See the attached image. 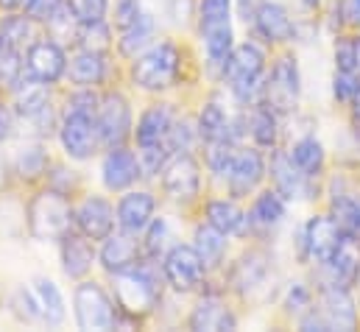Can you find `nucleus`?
Masks as SVG:
<instances>
[{
	"mask_svg": "<svg viewBox=\"0 0 360 332\" xmlns=\"http://www.w3.org/2000/svg\"><path fill=\"white\" fill-rule=\"evenodd\" d=\"M195 129H198V140L201 143H215V140H224V137H232L229 132V115L226 109L218 103V101H207L198 112V120H195ZM235 140V137H232ZM238 143V140H235Z\"/></svg>",
	"mask_w": 360,
	"mask_h": 332,
	"instance_id": "nucleus-34",
	"label": "nucleus"
},
{
	"mask_svg": "<svg viewBox=\"0 0 360 332\" xmlns=\"http://www.w3.org/2000/svg\"><path fill=\"white\" fill-rule=\"evenodd\" d=\"M154 37H157V17L143 11L137 17L134 25H129L126 31H120V39H117V53L123 59H137L143 51H148L154 45Z\"/></svg>",
	"mask_w": 360,
	"mask_h": 332,
	"instance_id": "nucleus-27",
	"label": "nucleus"
},
{
	"mask_svg": "<svg viewBox=\"0 0 360 332\" xmlns=\"http://www.w3.org/2000/svg\"><path fill=\"white\" fill-rule=\"evenodd\" d=\"M65 8V0H28V6L22 8L34 23H51L59 11Z\"/></svg>",
	"mask_w": 360,
	"mask_h": 332,
	"instance_id": "nucleus-48",
	"label": "nucleus"
},
{
	"mask_svg": "<svg viewBox=\"0 0 360 332\" xmlns=\"http://www.w3.org/2000/svg\"><path fill=\"white\" fill-rule=\"evenodd\" d=\"M51 170V157L45 151V146L34 143V146H22L14 157V173L22 179V181H39L45 179Z\"/></svg>",
	"mask_w": 360,
	"mask_h": 332,
	"instance_id": "nucleus-37",
	"label": "nucleus"
},
{
	"mask_svg": "<svg viewBox=\"0 0 360 332\" xmlns=\"http://www.w3.org/2000/svg\"><path fill=\"white\" fill-rule=\"evenodd\" d=\"M193 246L201 254V260L207 262V268L212 271V268H218V265L224 262V257H226V235L218 232L215 226H210V224L204 221V224L195 226V232H193Z\"/></svg>",
	"mask_w": 360,
	"mask_h": 332,
	"instance_id": "nucleus-36",
	"label": "nucleus"
},
{
	"mask_svg": "<svg viewBox=\"0 0 360 332\" xmlns=\"http://www.w3.org/2000/svg\"><path fill=\"white\" fill-rule=\"evenodd\" d=\"M347 17L349 23L360 25V0H347Z\"/></svg>",
	"mask_w": 360,
	"mask_h": 332,
	"instance_id": "nucleus-54",
	"label": "nucleus"
},
{
	"mask_svg": "<svg viewBox=\"0 0 360 332\" xmlns=\"http://www.w3.org/2000/svg\"><path fill=\"white\" fill-rule=\"evenodd\" d=\"M358 53H360V42H358Z\"/></svg>",
	"mask_w": 360,
	"mask_h": 332,
	"instance_id": "nucleus-60",
	"label": "nucleus"
},
{
	"mask_svg": "<svg viewBox=\"0 0 360 332\" xmlns=\"http://www.w3.org/2000/svg\"><path fill=\"white\" fill-rule=\"evenodd\" d=\"M14 137V109L0 101V143Z\"/></svg>",
	"mask_w": 360,
	"mask_h": 332,
	"instance_id": "nucleus-52",
	"label": "nucleus"
},
{
	"mask_svg": "<svg viewBox=\"0 0 360 332\" xmlns=\"http://www.w3.org/2000/svg\"><path fill=\"white\" fill-rule=\"evenodd\" d=\"M249 132L255 137V143L260 148H274L279 140V115L271 109L266 101L252 103V115H249Z\"/></svg>",
	"mask_w": 360,
	"mask_h": 332,
	"instance_id": "nucleus-35",
	"label": "nucleus"
},
{
	"mask_svg": "<svg viewBox=\"0 0 360 332\" xmlns=\"http://www.w3.org/2000/svg\"><path fill=\"white\" fill-rule=\"evenodd\" d=\"M112 293L120 316L131 321L148 319L162 302V282L154 271V260H140L134 268L112 274Z\"/></svg>",
	"mask_w": 360,
	"mask_h": 332,
	"instance_id": "nucleus-1",
	"label": "nucleus"
},
{
	"mask_svg": "<svg viewBox=\"0 0 360 332\" xmlns=\"http://www.w3.org/2000/svg\"><path fill=\"white\" fill-rule=\"evenodd\" d=\"M288 157H290V162L296 165V170H299L302 176H307V179H316V176L324 170V160H327L324 146H321L313 134L299 137V140L290 146Z\"/></svg>",
	"mask_w": 360,
	"mask_h": 332,
	"instance_id": "nucleus-31",
	"label": "nucleus"
},
{
	"mask_svg": "<svg viewBox=\"0 0 360 332\" xmlns=\"http://www.w3.org/2000/svg\"><path fill=\"white\" fill-rule=\"evenodd\" d=\"M221 76L240 103L252 106L257 103V95H263V87H266V53L255 42L235 45Z\"/></svg>",
	"mask_w": 360,
	"mask_h": 332,
	"instance_id": "nucleus-4",
	"label": "nucleus"
},
{
	"mask_svg": "<svg viewBox=\"0 0 360 332\" xmlns=\"http://www.w3.org/2000/svg\"><path fill=\"white\" fill-rule=\"evenodd\" d=\"M335 70L338 73H358L360 70V53L355 39H338V45H335Z\"/></svg>",
	"mask_w": 360,
	"mask_h": 332,
	"instance_id": "nucleus-45",
	"label": "nucleus"
},
{
	"mask_svg": "<svg viewBox=\"0 0 360 332\" xmlns=\"http://www.w3.org/2000/svg\"><path fill=\"white\" fill-rule=\"evenodd\" d=\"M98 260H101L103 271L112 276V274H120L126 268H134L146 257H143V243L137 241V235H129V232H117L115 235L112 232L103 241L101 251H98Z\"/></svg>",
	"mask_w": 360,
	"mask_h": 332,
	"instance_id": "nucleus-18",
	"label": "nucleus"
},
{
	"mask_svg": "<svg viewBox=\"0 0 360 332\" xmlns=\"http://www.w3.org/2000/svg\"><path fill=\"white\" fill-rule=\"evenodd\" d=\"M31 293H34V302H37V310H39L42 324H48V327L65 324L68 307H65V296H62V290H59V285L53 279L37 276L31 282Z\"/></svg>",
	"mask_w": 360,
	"mask_h": 332,
	"instance_id": "nucleus-26",
	"label": "nucleus"
},
{
	"mask_svg": "<svg viewBox=\"0 0 360 332\" xmlns=\"http://www.w3.org/2000/svg\"><path fill=\"white\" fill-rule=\"evenodd\" d=\"M358 89H360L358 73H335V82H333V95H335V101L352 103L355 95H358Z\"/></svg>",
	"mask_w": 360,
	"mask_h": 332,
	"instance_id": "nucleus-49",
	"label": "nucleus"
},
{
	"mask_svg": "<svg viewBox=\"0 0 360 332\" xmlns=\"http://www.w3.org/2000/svg\"><path fill=\"white\" fill-rule=\"evenodd\" d=\"M207 262L195 251L193 243H176L162 257V279L176 293H193L207 279Z\"/></svg>",
	"mask_w": 360,
	"mask_h": 332,
	"instance_id": "nucleus-6",
	"label": "nucleus"
},
{
	"mask_svg": "<svg viewBox=\"0 0 360 332\" xmlns=\"http://www.w3.org/2000/svg\"><path fill=\"white\" fill-rule=\"evenodd\" d=\"M73 313H76L79 330H115L117 319H120L115 299H109L103 285H98L95 279H82L76 285V290H73Z\"/></svg>",
	"mask_w": 360,
	"mask_h": 332,
	"instance_id": "nucleus-5",
	"label": "nucleus"
},
{
	"mask_svg": "<svg viewBox=\"0 0 360 332\" xmlns=\"http://www.w3.org/2000/svg\"><path fill=\"white\" fill-rule=\"evenodd\" d=\"M76 226V207L70 204L68 193L53 187L39 190L28 201V232L39 243H59Z\"/></svg>",
	"mask_w": 360,
	"mask_h": 332,
	"instance_id": "nucleus-3",
	"label": "nucleus"
},
{
	"mask_svg": "<svg viewBox=\"0 0 360 332\" xmlns=\"http://www.w3.org/2000/svg\"><path fill=\"white\" fill-rule=\"evenodd\" d=\"M302 95V76H299V65L290 53H282L274 59L271 73L266 76L263 87V101L269 103L276 115H288L296 101Z\"/></svg>",
	"mask_w": 360,
	"mask_h": 332,
	"instance_id": "nucleus-8",
	"label": "nucleus"
},
{
	"mask_svg": "<svg viewBox=\"0 0 360 332\" xmlns=\"http://www.w3.org/2000/svg\"><path fill=\"white\" fill-rule=\"evenodd\" d=\"M246 215H249V226L252 229H274V226H279L282 218H285V196H279L276 190H263L255 198V204H252V210Z\"/></svg>",
	"mask_w": 360,
	"mask_h": 332,
	"instance_id": "nucleus-32",
	"label": "nucleus"
},
{
	"mask_svg": "<svg viewBox=\"0 0 360 332\" xmlns=\"http://www.w3.org/2000/svg\"><path fill=\"white\" fill-rule=\"evenodd\" d=\"M299 3H302L304 8H316V6H319V0H299Z\"/></svg>",
	"mask_w": 360,
	"mask_h": 332,
	"instance_id": "nucleus-58",
	"label": "nucleus"
},
{
	"mask_svg": "<svg viewBox=\"0 0 360 332\" xmlns=\"http://www.w3.org/2000/svg\"><path fill=\"white\" fill-rule=\"evenodd\" d=\"M255 31L266 42H290L296 37V23L290 20V11L282 3L266 0L255 14Z\"/></svg>",
	"mask_w": 360,
	"mask_h": 332,
	"instance_id": "nucleus-22",
	"label": "nucleus"
},
{
	"mask_svg": "<svg viewBox=\"0 0 360 332\" xmlns=\"http://www.w3.org/2000/svg\"><path fill=\"white\" fill-rule=\"evenodd\" d=\"M190 330H235L238 319L218 293H204L187 319Z\"/></svg>",
	"mask_w": 360,
	"mask_h": 332,
	"instance_id": "nucleus-23",
	"label": "nucleus"
},
{
	"mask_svg": "<svg viewBox=\"0 0 360 332\" xmlns=\"http://www.w3.org/2000/svg\"><path fill=\"white\" fill-rule=\"evenodd\" d=\"M3 48H6V45H3V42H0V53H3Z\"/></svg>",
	"mask_w": 360,
	"mask_h": 332,
	"instance_id": "nucleus-59",
	"label": "nucleus"
},
{
	"mask_svg": "<svg viewBox=\"0 0 360 332\" xmlns=\"http://www.w3.org/2000/svg\"><path fill=\"white\" fill-rule=\"evenodd\" d=\"M6 181H8V165H6V160H3V154H0V193H3Z\"/></svg>",
	"mask_w": 360,
	"mask_h": 332,
	"instance_id": "nucleus-56",
	"label": "nucleus"
},
{
	"mask_svg": "<svg viewBox=\"0 0 360 332\" xmlns=\"http://www.w3.org/2000/svg\"><path fill=\"white\" fill-rule=\"evenodd\" d=\"M68 79L73 87H98L106 79V53H95V51H79L70 62H68Z\"/></svg>",
	"mask_w": 360,
	"mask_h": 332,
	"instance_id": "nucleus-28",
	"label": "nucleus"
},
{
	"mask_svg": "<svg viewBox=\"0 0 360 332\" xmlns=\"http://www.w3.org/2000/svg\"><path fill=\"white\" fill-rule=\"evenodd\" d=\"M25 6H28V0H0L3 11H22Z\"/></svg>",
	"mask_w": 360,
	"mask_h": 332,
	"instance_id": "nucleus-55",
	"label": "nucleus"
},
{
	"mask_svg": "<svg viewBox=\"0 0 360 332\" xmlns=\"http://www.w3.org/2000/svg\"><path fill=\"white\" fill-rule=\"evenodd\" d=\"M271 181H274V190H276L279 196H285V198H299V196L307 193V181H310V179L296 170V165L290 162L288 154L276 151L274 160H271Z\"/></svg>",
	"mask_w": 360,
	"mask_h": 332,
	"instance_id": "nucleus-30",
	"label": "nucleus"
},
{
	"mask_svg": "<svg viewBox=\"0 0 360 332\" xmlns=\"http://www.w3.org/2000/svg\"><path fill=\"white\" fill-rule=\"evenodd\" d=\"M143 14L140 0H115V11H112V23L117 31H126L129 25L137 23V17Z\"/></svg>",
	"mask_w": 360,
	"mask_h": 332,
	"instance_id": "nucleus-46",
	"label": "nucleus"
},
{
	"mask_svg": "<svg viewBox=\"0 0 360 332\" xmlns=\"http://www.w3.org/2000/svg\"><path fill=\"white\" fill-rule=\"evenodd\" d=\"M146 241H143V257L146 260H160L165 257V246H168V221L165 218H154L146 226Z\"/></svg>",
	"mask_w": 360,
	"mask_h": 332,
	"instance_id": "nucleus-42",
	"label": "nucleus"
},
{
	"mask_svg": "<svg viewBox=\"0 0 360 332\" xmlns=\"http://www.w3.org/2000/svg\"><path fill=\"white\" fill-rule=\"evenodd\" d=\"M266 176V160L257 148H238L235 154V162L232 170L226 176V187H229V196L238 201V198H249L260 181Z\"/></svg>",
	"mask_w": 360,
	"mask_h": 332,
	"instance_id": "nucleus-16",
	"label": "nucleus"
},
{
	"mask_svg": "<svg viewBox=\"0 0 360 332\" xmlns=\"http://www.w3.org/2000/svg\"><path fill=\"white\" fill-rule=\"evenodd\" d=\"M333 218L338 221V226L347 235L360 238V196H352V193L335 196L333 198Z\"/></svg>",
	"mask_w": 360,
	"mask_h": 332,
	"instance_id": "nucleus-39",
	"label": "nucleus"
},
{
	"mask_svg": "<svg viewBox=\"0 0 360 332\" xmlns=\"http://www.w3.org/2000/svg\"><path fill=\"white\" fill-rule=\"evenodd\" d=\"M76 42H79L84 51L109 53V48H112V28H109L106 20H98V23H79Z\"/></svg>",
	"mask_w": 360,
	"mask_h": 332,
	"instance_id": "nucleus-40",
	"label": "nucleus"
},
{
	"mask_svg": "<svg viewBox=\"0 0 360 332\" xmlns=\"http://www.w3.org/2000/svg\"><path fill=\"white\" fill-rule=\"evenodd\" d=\"M313 302V293L304 282H290L285 290V310L288 313H304Z\"/></svg>",
	"mask_w": 360,
	"mask_h": 332,
	"instance_id": "nucleus-47",
	"label": "nucleus"
},
{
	"mask_svg": "<svg viewBox=\"0 0 360 332\" xmlns=\"http://www.w3.org/2000/svg\"><path fill=\"white\" fill-rule=\"evenodd\" d=\"M352 112H355V117L360 120V89H358V95H355V101H352Z\"/></svg>",
	"mask_w": 360,
	"mask_h": 332,
	"instance_id": "nucleus-57",
	"label": "nucleus"
},
{
	"mask_svg": "<svg viewBox=\"0 0 360 332\" xmlns=\"http://www.w3.org/2000/svg\"><path fill=\"white\" fill-rule=\"evenodd\" d=\"M117 226V212L109 198L103 196H84V201L76 207V229L90 238L92 243H103Z\"/></svg>",
	"mask_w": 360,
	"mask_h": 332,
	"instance_id": "nucleus-13",
	"label": "nucleus"
},
{
	"mask_svg": "<svg viewBox=\"0 0 360 332\" xmlns=\"http://www.w3.org/2000/svg\"><path fill=\"white\" fill-rule=\"evenodd\" d=\"M59 251H62V268L70 279H84L98 260V251L92 246V241L84 238L82 232L65 235L59 241Z\"/></svg>",
	"mask_w": 360,
	"mask_h": 332,
	"instance_id": "nucleus-24",
	"label": "nucleus"
},
{
	"mask_svg": "<svg viewBox=\"0 0 360 332\" xmlns=\"http://www.w3.org/2000/svg\"><path fill=\"white\" fill-rule=\"evenodd\" d=\"M11 98H14V103H11L14 106V115L22 120V117H31V115H37L39 109H45L51 103V87L37 82V79H31L25 73V79L11 89Z\"/></svg>",
	"mask_w": 360,
	"mask_h": 332,
	"instance_id": "nucleus-29",
	"label": "nucleus"
},
{
	"mask_svg": "<svg viewBox=\"0 0 360 332\" xmlns=\"http://www.w3.org/2000/svg\"><path fill=\"white\" fill-rule=\"evenodd\" d=\"M95 120H98V132H101V146L103 148L126 146V140L134 134L131 103L117 89H106L101 95V106H98Z\"/></svg>",
	"mask_w": 360,
	"mask_h": 332,
	"instance_id": "nucleus-7",
	"label": "nucleus"
},
{
	"mask_svg": "<svg viewBox=\"0 0 360 332\" xmlns=\"http://www.w3.org/2000/svg\"><path fill=\"white\" fill-rule=\"evenodd\" d=\"M321 271L327 274L324 285H341V288H352L360 279V238L344 235L341 246L330 257V262L321 265Z\"/></svg>",
	"mask_w": 360,
	"mask_h": 332,
	"instance_id": "nucleus-19",
	"label": "nucleus"
},
{
	"mask_svg": "<svg viewBox=\"0 0 360 332\" xmlns=\"http://www.w3.org/2000/svg\"><path fill=\"white\" fill-rule=\"evenodd\" d=\"M243 218L246 212L235 204V198H210L204 204V221L224 235H238Z\"/></svg>",
	"mask_w": 360,
	"mask_h": 332,
	"instance_id": "nucleus-33",
	"label": "nucleus"
},
{
	"mask_svg": "<svg viewBox=\"0 0 360 332\" xmlns=\"http://www.w3.org/2000/svg\"><path fill=\"white\" fill-rule=\"evenodd\" d=\"M181 65H184V51L176 42L162 39L154 42L148 51H143L137 59H131L129 76L134 87L146 92H165L181 82Z\"/></svg>",
	"mask_w": 360,
	"mask_h": 332,
	"instance_id": "nucleus-2",
	"label": "nucleus"
},
{
	"mask_svg": "<svg viewBox=\"0 0 360 332\" xmlns=\"http://www.w3.org/2000/svg\"><path fill=\"white\" fill-rule=\"evenodd\" d=\"M22 79H25V59H22V51L3 48V53H0V87H3V89H14Z\"/></svg>",
	"mask_w": 360,
	"mask_h": 332,
	"instance_id": "nucleus-41",
	"label": "nucleus"
},
{
	"mask_svg": "<svg viewBox=\"0 0 360 332\" xmlns=\"http://www.w3.org/2000/svg\"><path fill=\"white\" fill-rule=\"evenodd\" d=\"M174 109L171 103H151L140 117H137V126H134V143L137 148H151V146H168V132L174 126Z\"/></svg>",
	"mask_w": 360,
	"mask_h": 332,
	"instance_id": "nucleus-20",
	"label": "nucleus"
},
{
	"mask_svg": "<svg viewBox=\"0 0 360 332\" xmlns=\"http://www.w3.org/2000/svg\"><path fill=\"white\" fill-rule=\"evenodd\" d=\"M238 3V14L249 23V20H255V14H257V8L266 3V0H235Z\"/></svg>",
	"mask_w": 360,
	"mask_h": 332,
	"instance_id": "nucleus-53",
	"label": "nucleus"
},
{
	"mask_svg": "<svg viewBox=\"0 0 360 332\" xmlns=\"http://www.w3.org/2000/svg\"><path fill=\"white\" fill-rule=\"evenodd\" d=\"M25 73L37 82L48 84H59L68 76V53L65 48L53 39V37H45V39H34L25 51Z\"/></svg>",
	"mask_w": 360,
	"mask_h": 332,
	"instance_id": "nucleus-12",
	"label": "nucleus"
},
{
	"mask_svg": "<svg viewBox=\"0 0 360 332\" xmlns=\"http://www.w3.org/2000/svg\"><path fill=\"white\" fill-rule=\"evenodd\" d=\"M160 181H162V190H165V196L171 201L190 204L201 193V165H198V160L190 151L174 154L165 162V167H162Z\"/></svg>",
	"mask_w": 360,
	"mask_h": 332,
	"instance_id": "nucleus-11",
	"label": "nucleus"
},
{
	"mask_svg": "<svg viewBox=\"0 0 360 332\" xmlns=\"http://www.w3.org/2000/svg\"><path fill=\"white\" fill-rule=\"evenodd\" d=\"M195 140H198V129H195L190 120H174V126H171L165 143H168V148H171L174 154H184V151H193Z\"/></svg>",
	"mask_w": 360,
	"mask_h": 332,
	"instance_id": "nucleus-43",
	"label": "nucleus"
},
{
	"mask_svg": "<svg viewBox=\"0 0 360 332\" xmlns=\"http://www.w3.org/2000/svg\"><path fill=\"white\" fill-rule=\"evenodd\" d=\"M137 179H143V167L134 151H129L126 146L106 148V157L101 162V181L109 193H126L137 184Z\"/></svg>",
	"mask_w": 360,
	"mask_h": 332,
	"instance_id": "nucleus-14",
	"label": "nucleus"
},
{
	"mask_svg": "<svg viewBox=\"0 0 360 332\" xmlns=\"http://www.w3.org/2000/svg\"><path fill=\"white\" fill-rule=\"evenodd\" d=\"M0 42L6 48H14V51H28V45L34 42V20L22 11V14H8L0 20Z\"/></svg>",
	"mask_w": 360,
	"mask_h": 332,
	"instance_id": "nucleus-38",
	"label": "nucleus"
},
{
	"mask_svg": "<svg viewBox=\"0 0 360 332\" xmlns=\"http://www.w3.org/2000/svg\"><path fill=\"white\" fill-rule=\"evenodd\" d=\"M344 235H347V232L338 226V221H335L333 215H313V218L299 229V246H302L299 260H302V262L316 260L319 265L330 262V257L341 246Z\"/></svg>",
	"mask_w": 360,
	"mask_h": 332,
	"instance_id": "nucleus-10",
	"label": "nucleus"
},
{
	"mask_svg": "<svg viewBox=\"0 0 360 332\" xmlns=\"http://www.w3.org/2000/svg\"><path fill=\"white\" fill-rule=\"evenodd\" d=\"M232 8V0H198V23L226 20Z\"/></svg>",
	"mask_w": 360,
	"mask_h": 332,
	"instance_id": "nucleus-51",
	"label": "nucleus"
},
{
	"mask_svg": "<svg viewBox=\"0 0 360 332\" xmlns=\"http://www.w3.org/2000/svg\"><path fill=\"white\" fill-rule=\"evenodd\" d=\"M271 257L263 249L246 251L229 271V282L240 296H252L257 288L266 285V279L271 276Z\"/></svg>",
	"mask_w": 360,
	"mask_h": 332,
	"instance_id": "nucleus-17",
	"label": "nucleus"
},
{
	"mask_svg": "<svg viewBox=\"0 0 360 332\" xmlns=\"http://www.w3.org/2000/svg\"><path fill=\"white\" fill-rule=\"evenodd\" d=\"M115 212H117V229L140 238L146 226L157 218V196L151 190H126Z\"/></svg>",
	"mask_w": 360,
	"mask_h": 332,
	"instance_id": "nucleus-15",
	"label": "nucleus"
},
{
	"mask_svg": "<svg viewBox=\"0 0 360 332\" xmlns=\"http://www.w3.org/2000/svg\"><path fill=\"white\" fill-rule=\"evenodd\" d=\"M198 34H201L207 62L212 68H221V73H224V65L229 62V56L235 51V42H232L235 37H232L229 17L226 20H212V23H198Z\"/></svg>",
	"mask_w": 360,
	"mask_h": 332,
	"instance_id": "nucleus-25",
	"label": "nucleus"
},
{
	"mask_svg": "<svg viewBox=\"0 0 360 332\" xmlns=\"http://www.w3.org/2000/svg\"><path fill=\"white\" fill-rule=\"evenodd\" d=\"M79 23H98L109 14V0H65Z\"/></svg>",
	"mask_w": 360,
	"mask_h": 332,
	"instance_id": "nucleus-44",
	"label": "nucleus"
},
{
	"mask_svg": "<svg viewBox=\"0 0 360 332\" xmlns=\"http://www.w3.org/2000/svg\"><path fill=\"white\" fill-rule=\"evenodd\" d=\"M321 313L327 316L333 330H355L358 327V307L349 296V288L341 285H321Z\"/></svg>",
	"mask_w": 360,
	"mask_h": 332,
	"instance_id": "nucleus-21",
	"label": "nucleus"
},
{
	"mask_svg": "<svg viewBox=\"0 0 360 332\" xmlns=\"http://www.w3.org/2000/svg\"><path fill=\"white\" fill-rule=\"evenodd\" d=\"M98 106H101V98L92 92V87H76V92L68 98V109H76V112L98 115Z\"/></svg>",
	"mask_w": 360,
	"mask_h": 332,
	"instance_id": "nucleus-50",
	"label": "nucleus"
},
{
	"mask_svg": "<svg viewBox=\"0 0 360 332\" xmlns=\"http://www.w3.org/2000/svg\"><path fill=\"white\" fill-rule=\"evenodd\" d=\"M59 143H62V151L76 160V162H84L95 154V148L101 146V132H98V120L95 115L87 112H76V109H68L65 117L59 120Z\"/></svg>",
	"mask_w": 360,
	"mask_h": 332,
	"instance_id": "nucleus-9",
	"label": "nucleus"
}]
</instances>
